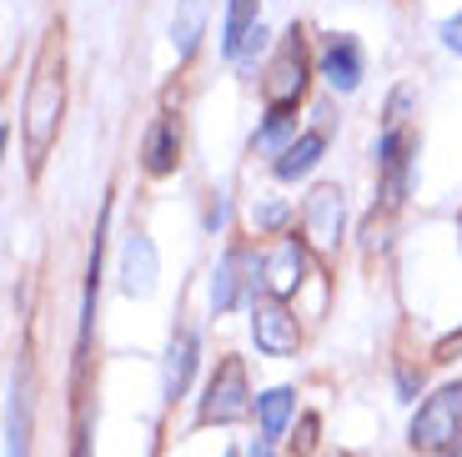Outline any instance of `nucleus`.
Instances as JSON below:
<instances>
[{
    "label": "nucleus",
    "mask_w": 462,
    "mask_h": 457,
    "mask_svg": "<svg viewBox=\"0 0 462 457\" xmlns=\"http://www.w3.org/2000/svg\"><path fill=\"white\" fill-rule=\"evenodd\" d=\"M60 111H66V76H60V41H46L35 76L25 86V106H21V126H25V151H31V172H41L46 151L56 146L60 131Z\"/></svg>",
    "instance_id": "nucleus-1"
},
{
    "label": "nucleus",
    "mask_w": 462,
    "mask_h": 457,
    "mask_svg": "<svg viewBox=\"0 0 462 457\" xmlns=\"http://www.w3.org/2000/svg\"><path fill=\"white\" fill-rule=\"evenodd\" d=\"M252 412V387H246V367L242 357H221V367L211 372L207 382V397L197 407V423L211 427V423H242Z\"/></svg>",
    "instance_id": "nucleus-2"
},
{
    "label": "nucleus",
    "mask_w": 462,
    "mask_h": 457,
    "mask_svg": "<svg viewBox=\"0 0 462 457\" xmlns=\"http://www.w3.org/2000/svg\"><path fill=\"white\" fill-rule=\"evenodd\" d=\"M457 427H462V382H448V387H438L422 407H417L407 443L422 447V452H432V447L457 443V437H462Z\"/></svg>",
    "instance_id": "nucleus-3"
},
{
    "label": "nucleus",
    "mask_w": 462,
    "mask_h": 457,
    "mask_svg": "<svg viewBox=\"0 0 462 457\" xmlns=\"http://www.w3.org/2000/svg\"><path fill=\"white\" fill-rule=\"evenodd\" d=\"M301 91H307V41H301V31L291 25L287 35H282L277 56H272V66H266V80H262V96L272 111H282V106H297Z\"/></svg>",
    "instance_id": "nucleus-4"
},
{
    "label": "nucleus",
    "mask_w": 462,
    "mask_h": 457,
    "mask_svg": "<svg viewBox=\"0 0 462 457\" xmlns=\"http://www.w3.org/2000/svg\"><path fill=\"white\" fill-rule=\"evenodd\" d=\"M252 337L266 357H291L301 342V327H297V317H291V307L282 297H262L252 307Z\"/></svg>",
    "instance_id": "nucleus-5"
},
{
    "label": "nucleus",
    "mask_w": 462,
    "mask_h": 457,
    "mask_svg": "<svg viewBox=\"0 0 462 457\" xmlns=\"http://www.w3.org/2000/svg\"><path fill=\"white\" fill-rule=\"evenodd\" d=\"M412 151H417V146H412V141H407L397 126L382 131L377 161H382V201H387V206H402L407 186H412Z\"/></svg>",
    "instance_id": "nucleus-6"
},
{
    "label": "nucleus",
    "mask_w": 462,
    "mask_h": 457,
    "mask_svg": "<svg viewBox=\"0 0 462 457\" xmlns=\"http://www.w3.org/2000/svg\"><path fill=\"white\" fill-rule=\"evenodd\" d=\"M301 221H307V237L317 247L332 252L337 237H342V221H346V196L342 186H312V196L301 201Z\"/></svg>",
    "instance_id": "nucleus-7"
},
{
    "label": "nucleus",
    "mask_w": 462,
    "mask_h": 457,
    "mask_svg": "<svg viewBox=\"0 0 462 457\" xmlns=\"http://www.w3.org/2000/svg\"><path fill=\"white\" fill-rule=\"evenodd\" d=\"M156 276H162L156 241H151L146 231H131L126 247H121V292H126V297H151V292H156Z\"/></svg>",
    "instance_id": "nucleus-8"
},
{
    "label": "nucleus",
    "mask_w": 462,
    "mask_h": 457,
    "mask_svg": "<svg viewBox=\"0 0 462 457\" xmlns=\"http://www.w3.org/2000/svg\"><path fill=\"white\" fill-rule=\"evenodd\" d=\"M176 161H181V121L176 116H156L146 141H141V166L151 176H171Z\"/></svg>",
    "instance_id": "nucleus-9"
},
{
    "label": "nucleus",
    "mask_w": 462,
    "mask_h": 457,
    "mask_svg": "<svg viewBox=\"0 0 462 457\" xmlns=\"http://www.w3.org/2000/svg\"><path fill=\"white\" fill-rule=\"evenodd\" d=\"M266 297H282L287 302L291 292L301 286V276H307V247L301 241H282L277 252L266 256Z\"/></svg>",
    "instance_id": "nucleus-10"
},
{
    "label": "nucleus",
    "mask_w": 462,
    "mask_h": 457,
    "mask_svg": "<svg viewBox=\"0 0 462 457\" xmlns=\"http://www.w3.org/2000/svg\"><path fill=\"white\" fill-rule=\"evenodd\" d=\"M322 76L332 91H357L362 86V51L352 35H332L322 51Z\"/></svg>",
    "instance_id": "nucleus-11"
},
{
    "label": "nucleus",
    "mask_w": 462,
    "mask_h": 457,
    "mask_svg": "<svg viewBox=\"0 0 462 457\" xmlns=\"http://www.w3.org/2000/svg\"><path fill=\"white\" fill-rule=\"evenodd\" d=\"M322 146H327L322 131H301V136L291 141V146L282 151L277 161H272V172H277L282 182H297V176H307V172L317 166V161H322Z\"/></svg>",
    "instance_id": "nucleus-12"
},
{
    "label": "nucleus",
    "mask_w": 462,
    "mask_h": 457,
    "mask_svg": "<svg viewBox=\"0 0 462 457\" xmlns=\"http://www.w3.org/2000/svg\"><path fill=\"white\" fill-rule=\"evenodd\" d=\"M191 372H197V337H191V331H176L171 347H166V397L171 402L186 392Z\"/></svg>",
    "instance_id": "nucleus-13"
},
{
    "label": "nucleus",
    "mask_w": 462,
    "mask_h": 457,
    "mask_svg": "<svg viewBox=\"0 0 462 457\" xmlns=\"http://www.w3.org/2000/svg\"><path fill=\"white\" fill-rule=\"evenodd\" d=\"M31 447V407H25V387L15 382L5 397V457H25Z\"/></svg>",
    "instance_id": "nucleus-14"
},
{
    "label": "nucleus",
    "mask_w": 462,
    "mask_h": 457,
    "mask_svg": "<svg viewBox=\"0 0 462 457\" xmlns=\"http://www.w3.org/2000/svg\"><path fill=\"white\" fill-rule=\"evenodd\" d=\"M291 412H297V392L291 387H272L256 397V417H262V437L272 443V437H282V427L291 423Z\"/></svg>",
    "instance_id": "nucleus-15"
},
{
    "label": "nucleus",
    "mask_w": 462,
    "mask_h": 457,
    "mask_svg": "<svg viewBox=\"0 0 462 457\" xmlns=\"http://www.w3.org/2000/svg\"><path fill=\"white\" fill-rule=\"evenodd\" d=\"M201 25H207V0H181V5H176V21H171V46L181 61L197 51Z\"/></svg>",
    "instance_id": "nucleus-16"
},
{
    "label": "nucleus",
    "mask_w": 462,
    "mask_h": 457,
    "mask_svg": "<svg viewBox=\"0 0 462 457\" xmlns=\"http://www.w3.org/2000/svg\"><path fill=\"white\" fill-rule=\"evenodd\" d=\"M256 0H226V35H221V56L236 61V51H242V41L256 31Z\"/></svg>",
    "instance_id": "nucleus-17"
},
{
    "label": "nucleus",
    "mask_w": 462,
    "mask_h": 457,
    "mask_svg": "<svg viewBox=\"0 0 462 457\" xmlns=\"http://www.w3.org/2000/svg\"><path fill=\"white\" fill-rule=\"evenodd\" d=\"M242 262H246V252H226L217 262V272H211V312H231L236 307V282H242Z\"/></svg>",
    "instance_id": "nucleus-18"
},
{
    "label": "nucleus",
    "mask_w": 462,
    "mask_h": 457,
    "mask_svg": "<svg viewBox=\"0 0 462 457\" xmlns=\"http://www.w3.org/2000/svg\"><path fill=\"white\" fill-rule=\"evenodd\" d=\"M291 131H297V106H282V111H266V126L256 131V146L262 151H277L282 141L291 136ZM287 151V146H282Z\"/></svg>",
    "instance_id": "nucleus-19"
},
{
    "label": "nucleus",
    "mask_w": 462,
    "mask_h": 457,
    "mask_svg": "<svg viewBox=\"0 0 462 457\" xmlns=\"http://www.w3.org/2000/svg\"><path fill=\"white\" fill-rule=\"evenodd\" d=\"M287 217H291L287 201H256V206H252V227H256V231H277Z\"/></svg>",
    "instance_id": "nucleus-20"
},
{
    "label": "nucleus",
    "mask_w": 462,
    "mask_h": 457,
    "mask_svg": "<svg viewBox=\"0 0 462 457\" xmlns=\"http://www.w3.org/2000/svg\"><path fill=\"white\" fill-rule=\"evenodd\" d=\"M438 35H442V46L462 56V11H457V15H448V21L438 25Z\"/></svg>",
    "instance_id": "nucleus-21"
},
{
    "label": "nucleus",
    "mask_w": 462,
    "mask_h": 457,
    "mask_svg": "<svg viewBox=\"0 0 462 457\" xmlns=\"http://www.w3.org/2000/svg\"><path fill=\"white\" fill-rule=\"evenodd\" d=\"M266 46V25H256V31L252 35H246V41H242V51H236V61H252L256 56V51H262Z\"/></svg>",
    "instance_id": "nucleus-22"
},
{
    "label": "nucleus",
    "mask_w": 462,
    "mask_h": 457,
    "mask_svg": "<svg viewBox=\"0 0 462 457\" xmlns=\"http://www.w3.org/2000/svg\"><path fill=\"white\" fill-rule=\"evenodd\" d=\"M317 447V417L312 412H307V417H301V437H297V452H312Z\"/></svg>",
    "instance_id": "nucleus-23"
},
{
    "label": "nucleus",
    "mask_w": 462,
    "mask_h": 457,
    "mask_svg": "<svg viewBox=\"0 0 462 457\" xmlns=\"http://www.w3.org/2000/svg\"><path fill=\"white\" fill-rule=\"evenodd\" d=\"M76 457H91V433H86V427L76 433Z\"/></svg>",
    "instance_id": "nucleus-24"
},
{
    "label": "nucleus",
    "mask_w": 462,
    "mask_h": 457,
    "mask_svg": "<svg viewBox=\"0 0 462 457\" xmlns=\"http://www.w3.org/2000/svg\"><path fill=\"white\" fill-rule=\"evenodd\" d=\"M252 457H272V443H266V437H256V443H252Z\"/></svg>",
    "instance_id": "nucleus-25"
},
{
    "label": "nucleus",
    "mask_w": 462,
    "mask_h": 457,
    "mask_svg": "<svg viewBox=\"0 0 462 457\" xmlns=\"http://www.w3.org/2000/svg\"><path fill=\"white\" fill-rule=\"evenodd\" d=\"M226 457H236V452H226Z\"/></svg>",
    "instance_id": "nucleus-26"
}]
</instances>
